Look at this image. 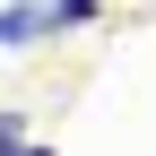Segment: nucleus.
Returning <instances> with one entry per match:
<instances>
[{
	"label": "nucleus",
	"mask_w": 156,
	"mask_h": 156,
	"mask_svg": "<svg viewBox=\"0 0 156 156\" xmlns=\"http://www.w3.org/2000/svg\"><path fill=\"white\" fill-rule=\"evenodd\" d=\"M26 139V122H17V113H0V147H17Z\"/></svg>",
	"instance_id": "nucleus-2"
},
{
	"label": "nucleus",
	"mask_w": 156,
	"mask_h": 156,
	"mask_svg": "<svg viewBox=\"0 0 156 156\" xmlns=\"http://www.w3.org/2000/svg\"><path fill=\"white\" fill-rule=\"evenodd\" d=\"M26 35H52V9H44V0H17V9H0V44H26Z\"/></svg>",
	"instance_id": "nucleus-1"
},
{
	"label": "nucleus",
	"mask_w": 156,
	"mask_h": 156,
	"mask_svg": "<svg viewBox=\"0 0 156 156\" xmlns=\"http://www.w3.org/2000/svg\"><path fill=\"white\" fill-rule=\"evenodd\" d=\"M0 156H44V147H0Z\"/></svg>",
	"instance_id": "nucleus-3"
}]
</instances>
